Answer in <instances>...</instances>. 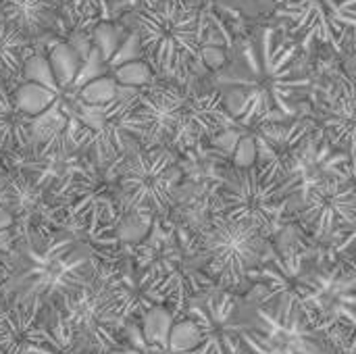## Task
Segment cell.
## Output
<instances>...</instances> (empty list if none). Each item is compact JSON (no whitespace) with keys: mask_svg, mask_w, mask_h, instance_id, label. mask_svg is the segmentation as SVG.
I'll return each mask as SVG.
<instances>
[{"mask_svg":"<svg viewBox=\"0 0 356 354\" xmlns=\"http://www.w3.org/2000/svg\"><path fill=\"white\" fill-rule=\"evenodd\" d=\"M131 61H144V50H142L140 38L134 29H129V33L125 35V40L121 42V46L108 61V71H113L125 63H131Z\"/></svg>","mask_w":356,"mask_h":354,"instance_id":"obj_28","label":"cell"},{"mask_svg":"<svg viewBox=\"0 0 356 354\" xmlns=\"http://www.w3.org/2000/svg\"><path fill=\"white\" fill-rule=\"evenodd\" d=\"M15 88L0 81V156H21L35 148L33 119L15 104Z\"/></svg>","mask_w":356,"mask_h":354,"instance_id":"obj_18","label":"cell"},{"mask_svg":"<svg viewBox=\"0 0 356 354\" xmlns=\"http://www.w3.org/2000/svg\"><path fill=\"white\" fill-rule=\"evenodd\" d=\"M221 92L234 121L242 127L284 125L298 117L313 90L300 46L271 21L248 27L225 65L204 77Z\"/></svg>","mask_w":356,"mask_h":354,"instance_id":"obj_1","label":"cell"},{"mask_svg":"<svg viewBox=\"0 0 356 354\" xmlns=\"http://www.w3.org/2000/svg\"><path fill=\"white\" fill-rule=\"evenodd\" d=\"M129 33L127 27H123L117 21H102L92 29V46H96L102 54V58L108 61L113 58V54L117 52V48L121 46V42L125 40V35Z\"/></svg>","mask_w":356,"mask_h":354,"instance_id":"obj_25","label":"cell"},{"mask_svg":"<svg viewBox=\"0 0 356 354\" xmlns=\"http://www.w3.org/2000/svg\"><path fill=\"white\" fill-rule=\"evenodd\" d=\"M319 269V261L307 248L292 250L284 257L269 246L265 261L250 273V282L267 290L265 303H292L300 307L313 292Z\"/></svg>","mask_w":356,"mask_h":354,"instance_id":"obj_13","label":"cell"},{"mask_svg":"<svg viewBox=\"0 0 356 354\" xmlns=\"http://www.w3.org/2000/svg\"><path fill=\"white\" fill-rule=\"evenodd\" d=\"M300 309L313 328L344 353L356 336V259L321 267Z\"/></svg>","mask_w":356,"mask_h":354,"instance_id":"obj_10","label":"cell"},{"mask_svg":"<svg viewBox=\"0 0 356 354\" xmlns=\"http://www.w3.org/2000/svg\"><path fill=\"white\" fill-rule=\"evenodd\" d=\"M294 198L290 179L280 161L254 159L248 165H234L219 179L213 192L215 215L273 234Z\"/></svg>","mask_w":356,"mask_h":354,"instance_id":"obj_5","label":"cell"},{"mask_svg":"<svg viewBox=\"0 0 356 354\" xmlns=\"http://www.w3.org/2000/svg\"><path fill=\"white\" fill-rule=\"evenodd\" d=\"M48 63H50L54 79L60 88V94L69 92L81 65H83L81 56L71 48V44L67 40H58V42H54L52 48H48Z\"/></svg>","mask_w":356,"mask_h":354,"instance_id":"obj_21","label":"cell"},{"mask_svg":"<svg viewBox=\"0 0 356 354\" xmlns=\"http://www.w3.org/2000/svg\"><path fill=\"white\" fill-rule=\"evenodd\" d=\"M15 225V217L10 211H0V234L2 232H10Z\"/></svg>","mask_w":356,"mask_h":354,"instance_id":"obj_30","label":"cell"},{"mask_svg":"<svg viewBox=\"0 0 356 354\" xmlns=\"http://www.w3.org/2000/svg\"><path fill=\"white\" fill-rule=\"evenodd\" d=\"M209 2H213L217 8L225 10L227 15L244 23H250V21L261 23L269 19L275 0H209Z\"/></svg>","mask_w":356,"mask_h":354,"instance_id":"obj_23","label":"cell"},{"mask_svg":"<svg viewBox=\"0 0 356 354\" xmlns=\"http://www.w3.org/2000/svg\"><path fill=\"white\" fill-rule=\"evenodd\" d=\"M209 0H163L117 19L140 38L144 61L156 77L181 86L209 77L202 61L204 10Z\"/></svg>","mask_w":356,"mask_h":354,"instance_id":"obj_4","label":"cell"},{"mask_svg":"<svg viewBox=\"0 0 356 354\" xmlns=\"http://www.w3.org/2000/svg\"><path fill=\"white\" fill-rule=\"evenodd\" d=\"M13 96H15V104H17L25 115H29L31 119H35V117H40L42 113H46V111L58 100L60 94H56V92H52V90L40 86V83L23 81V83H19V86L15 88Z\"/></svg>","mask_w":356,"mask_h":354,"instance_id":"obj_22","label":"cell"},{"mask_svg":"<svg viewBox=\"0 0 356 354\" xmlns=\"http://www.w3.org/2000/svg\"><path fill=\"white\" fill-rule=\"evenodd\" d=\"M131 257L142 294L156 307H169L175 321L194 298L221 290L209 271L198 234L173 217L154 219Z\"/></svg>","mask_w":356,"mask_h":354,"instance_id":"obj_3","label":"cell"},{"mask_svg":"<svg viewBox=\"0 0 356 354\" xmlns=\"http://www.w3.org/2000/svg\"><path fill=\"white\" fill-rule=\"evenodd\" d=\"M259 330L252 354H334L305 311L292 303L257 305Z\"/></svg>","mask_w":356,"mask_h":354,"instance_id":"obj_12","label":"cell"},{"mask_svg":"<svg viewBox=\"0 0 356 354\" xmlns=\"http://www.w3.org/2000/svg\"><path fill=\"white\" fill-rule=\"evenodd\" d=\"M23 81H33V83H40V86L60 94V88H58V83L54 79V73L50 69V63H48V54H44V52H33L25 61Z\"/></svg>","mask_w":356,"mask_h":354,"instance_id":"obj_27","label":"cell"},{"mask_svg":"<svg viewBox=\"0 0 356 354\" xmlns=\"http://www.w3.org/2000/svg\"><path fill=\"white\" fill-rule=\"evenodd\" d=\"M123 215L146 221L173 215L184 184L179 154L169 148H134L115 163Z\"/></svg>","mask_w":356,"mask_h":354,"instance_id":"obj_6","label":"cell"},{"mask_svg":"<svg viewBox=\"0 0 356 354\" xmlns=\"http://www.w3.org/2000/svg\"><path fill=\"white\" fill-rule=\"evenodd\" d=\"M298 217L317 240L356 232V190L346 177L311 190L298 200Z\"/></svg>","mask_w":356,"mask_h":354,"instance_id":"obj_16","label":"cell"},{"mask_svg":"<svg viewBox=\"0 0 356 354\" xmlns=\"http://www.w3.org/2000/svg\"><path fill=\"white\" fill-rule=\"evenodd\" d=\"M111 75L115 77V81L123 88H134V90H142L146 86H150L156 75L154 71L150 69V65L146 61H131V63H125L117 69L111 71Z\"/></svg>","mask_w":356,"mask_h":354,"instance_id":"obj_26","label":"cell"},{"mask_svg":"<svg viewBox=\"0 0 356 354\" xmlns=\"http://www.w3.org/2000/svg\"><path fill=\"white\" fill-rule=\"evenodd\" d=\"M73 98H77L81 104L88 106H102L113 102L119 96V83L115 81V77L108 73L104 77H98L90 83H86L83 88H79L77 92L71 94Z\"/></svg>","mask_w":356,"mask_h":354,"instance_id":"obj_24","label":"cell"},{"mask_svg":"<svg viewBox=\"0 0 356 354\" xmlns=\"http://www.w3.org/2000/svg\"><path fill=\"white\" fill-rule=\"evenodd\" d=\"M67 0H0V15L33 44L52 35Z\"/></svg>","mask_w":356,"mask_h":354,"instance_id":"obj_17","label":"cell"},{"mask_svg":"<svg viewBox=\"0 0 356 354\" xmlns=\"http://www.w3.org/2000/svg\"><path fill=\"white\" fill-rule=\"evenodd\" d=\"M192 86L156 77L138 92V115L144 125L142 148H169L188 102Z\"/></svg>","mask_w":356,"mask_h":354,"instance_id":"obj_14","label":"cell"},{"mask_svg":"<svg viewBox=\"0 0 356 354\" xmlns=\"http://www.w3.org/2000/svg\"><path fill=\"white\" fill-rule=\"evenodd\" d=\"M25 354H88L71 336L63 317L52 325L33 328Z\"/></svg>","mask_w":356,"mask_h":354,"instance_id":"obj_20","label":"cell"},{"mask_svg":"<svg viewBox=\"0 0 356 354\" xmlns=\"http://www.w3.org/2000/svg\"><path fill=\"white\" fill-rule=\"evenodd\" d=\"M344 354H356V336L350 340V344H348V348L344 351Z\"/></svg>","mask_w":356,"mask_h":354,"instance_id":"obj_31","label":"cell"},{"mask_svg":"<svg viewBox=\"0 0 356 354\" xmlns=\"http://www.w3.org/2000/svg\"><path fill=\"white\" fill-rule=\"evenodd\" d=\"M10 209H13V186H10L6 163L0 156V211H10Z\"/></svg>","mask_w":356,"mask_h":354,"instance_id":"obj_29","label":"cell"},{"mask_svg":"<svg viewBox=\"0 0 356 354\" xmlns=\"http://www.w3.org/2000/svg\"><path fill=\"white\" fill-rule=\"evenodd\" d=\"M35 52L31 40H27L17 27H13L0 15V81L19 86L23 83L25 61Z\"/></svg>","mask_w":356,"mask_h":354,"instance_id":"obj_19","label":"cell"},{"mask_svg":"<svg viewBox=\"0 0 356 354\" xmlns=\"http://www.w3.org/2000/svg\"><path fill=\"white\" fill-rule=\"evenodd\" d=\"M209 271L215 284L225 292H244L250 286V273L265 261L269 250L267 236L257 227L213 215L198 232Z\"/></svg>","mask_w":356,"mask_h":354,"instance_id":"obj_9","label":"cell"},{"mask_svg":"<svg viewBox=\"0 0 356 354\" xmlns=\"http://www.w3.org/2000/svg\"><path fill=\"white\" fill-rule=\"evenodd\" d=\"M181 317L196 325L200 346L177 354H252L261 321L257 307L242 296L225 290L207 292L194 298Z\"/></svg>","mask_w":356,"mask_h":354,"instance_id":"obj_8","label":"cell"},{"mask_svg":"<svg viewBox=\"0 0 356 354\" xmlns=\"http://www.w3.org/2000/svg\"><path fill=\"white\" fill-rule=\"evenodd\" d=\"M96 250L73 230L38 227L13 238L0 271V305L38 328L56 323L98 271Z\"/></svg>","mask_w":356,"mask_h":354,"instance_id":"obj_2","label":"cell"},{"mask_svg":"<svg viewBox=\"0 0 356 354\" xmlns=\"http://www.w3.org/2000/svg\"><path fill=\"white\" fill-rule=\"evenodd\" d=\"M302 52L315 44L336 54L356 52V0H275L269 19Z\"/></svg>","mask_w":356,"mask_h":354,"instance_id":"obj_7","label":"cell"},{"mask_svg":"<svg viewBox=\"0 0 356 354\" xmlns=\"http://www.w3.org/2000/svg\"><path fill=\"white\" fill-rule=\"evenodd\" d=\"M277 161L292 184L296 200L315 188L346 177L350 165V159L332 146L313 119L286 148L280 150Z\"/></svg>","mask_w":356,"mask_h":354,"instance_id":"obj_11","label":"cell"},{"mask_svg":"<svg viewBox=\"0 0 356 354\" xmlns=\"http://www.w3.org/2000/svg\"><path fill=\"white\" fill-rule=\"evenodd\" d=\"M311 119L334 148L356 161V79L346 71L321 90Z\"/></svg>","mask_w":356,"mask_h":354,"instance_id":"obj_15","label":"cell"}]
</instances>
